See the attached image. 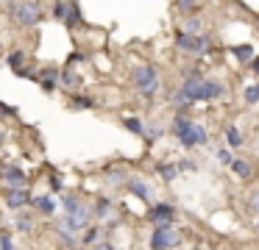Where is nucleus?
I'll return each mask as SVG.
<instances>
[{
  "label": "nucleus",
  "mask_w": 259,
  "mask_h": 250,
  "mask_svg": "<svg viewBox=\"0 0 259 250\" xmlns=\"http://www.w3.org/2000/svg\"><path fill=\"white\" fill-rule=\"evenodd\" d=\"M156 170H159V175H162L164 181H176V178H179V167H176V164H167V161H164V164H159Z\"/></svg>",
  "instance_id": "obj_17"
},
{
  "label": "nucleus",
  "mask_w": 259,
  "mask_h": 250,
  "mask_svg": "<svg viewBox=\"0 0 259 250\" xmlns=\"http://www.w3.org/2000/svg\"><path fill=\"white\" fill-rule=\"evenodd\" d=\"M231 150H226V147H218V161H223V164H231Z\"/></svg>",
  "instance_id": "obj_30"
},
{
  "label": "nucleus",
  "mask_w": 259,
  "mask_h": 250,
  "mask_svg": "<svg viewBox=\"0 0 259 250\" xmlns=\"http://www.w3.org/2000/svg\"><path fill=\"white\" fill-rule=\"evenodd\" d=\"M3 178H6L9 186H25V183H28V175H25L20 167H6V170H3Z\"/></svg>",
  "instance_id": "obj_10"
},
{
  "label": "nucleus",
  "mask_w": 259,
  "mask_h": 250,
  "mask_svg": "<svg viewBox=\"0 0 259 250\" xmlns=\"http://www.w3.org/2000/svg\"><path fill=\"white\" fill-rule=\"evenodd\" d=\"M123 125L128 128L131 133H140V136L145 133V125H142V120H137V117H125V120H123Z\"/></svg>",
  "instance_id": "obj_20"
},
{
  "label": "nucleus",
  "mask_w": 259,
  "mask_h": 250,
  "mask_svg": "<svg viewBox=\"0 0 259 250\" xmlns=\"http://www.w3.org/2000/svg\"><path fill=\"white\" fill-rule=\"evenodd\" d=\"M134 83H137V89H140L145 97H151V94H156V89H159V72H156V67L153 64H142L140 70L134 72Z\"/></svg>",
  "instance_id": "obj_4"
},
{
  "label": "nucleus",
  "mask_w": 259,
  "mask_h": 250,
  "mask_svg": "<svg viewBox=\"0 0 259 250\" xmlns=\"http://www.w3.org/2000/svg\"><path fill=\"white\" fill-rule=\"evenodd\" d=\"M62 203H64V211H73V209H78V206H81V200L75 197V194H64Z\"/></svg>",
  "instance_id": "obj_25"
},
{
  "label": "nucleus",
  "mask_w": 259,
  "mask_h": 250,
  "mask_svg": "<svg viewBox=\"0 0 259 250\" xmlns=\"http://www.w3.org/2000/svg\"><path fill=\"white\" fill-rule=\"evenodd\" d=\"M245 103H259V83L245 89Z\"/></svg>",
  "instance_id": "obj_26"
},
{
  "label": "nucleus",
  "mask_w": 259,
  "mask_h": 250,
  "mask_svg": "<svg viewBox=\"0 0 259 250\" xmlns=\"http://www.w3.org/2000/svg\"><path fill=\"white\" fill-rule=\"evenodd\" d=\"M231 170H234V175H240V178H248L251 175V164L248 161H242V159H231Z\"/></svg>",
  "instance_id": "obj_16"
},
{
  "label": "nucleus",
  "mask_w": 259,
  "mask_h": 250,
  "mask_svg": "<svg viewBox=\"0 0 259 250\" xmlns=\"http://www.w3.org/2000/svg\"><path fill=\"white\" fill-rule=\"evenodd\" d=\"M59 81H62V83H64V86H67V89H75V86H78V83H81V78H78V75H75V72H73V64H67V67H64V70H59Z\"/></svg>",
  "instance_id": "obj_12"
},
{
  "label": "nucleus",
  "mask_w": 259,
  "mask_h": 250,
  "mask_svg": "<svg viewBox=\"0 0 259 250\" xmlns=\"http://www.w3.org/2000/svg\"><path fill=\"white\" fill-rule=\"evenodd\" d=\"M176 44H179L181 50H187V53H198V56H203V53H209L212 50V36H206V33H187V31H181L179 36H176Z\"/></svg>",
  "instance_id": "obj_3"
},
{
  "label": "nucleus",
  "mask_w": 259,
  "mask_h": 250,
  "mask_svg": "<svg viewBox=\"0 0 259 250\" xmlns=\"http://www.w3.org/2000/svg\"><path fill=\"white\" fill-rule=\"evenodd\" d=\"M173 133L179 136V142L184 144V147H195V144H203L209 139L206 128L198 125V122H192V120H187V117H176Z\"/></svg>",
  "instance_id": "obj_2"
},
{
  "label": "nucleus",
  "mask_w": 259,
  "mask_h": 250,
  "mask_svg": "<svg viewBox=\"0 0 259 250\" xmlns=\"http://www.w3.org/2000/svg\"><path fill=\"white\" fill-rule=\"evenodd\" d=\"M181 92H184L192 103H198V100L220 97L226 89H223V83H220V81H209V78H201L198 72H187L184 83H181Z\"/></svg>",
  "instance_id": "obj_1"
},
{
  "label": "nucleus",
  "mask_w": 259,
  "mask_h": 250,
  "mask_svg": "<svg viewBox=\"0 0 259 250\" xmlns=\"http://www.w3.org/2000/svg\"><path fill=\"white\" fill-rule=\"evenodd\" d=\"M51 183H53V189H62V178H59L56 172H53V175H51Z\"/></svg>",
  "instance_id": "obj_37"
},
{
  "label": "nucleus",
  "mask_w": 259,
  "mask_h": 250,
  "mask_svg": "<svg viewBox=\"0 0 259 250\" xmlns=\"http://www.w3.org/2000/svg\"><path fill=\"white\" fill-rule=\"evenodd\" d=\"M145 131H148V136H151V139L162 136V125H151V128H145Z\"/></svg>",
  "instance_id": "obj_35"
},
{
  "label": "nucleus",
  "mask_w": 259,
  "mask_h": 250,
  "mask_svg": "<svg viewBox=\"0 0 259 250\" xmlns=\"http://www.w3.org/2000/svg\"><path fill=\"white\" fill-rule=\"evenodd\" d=\"M181 239H179V233L173 231L170 225H156V231H153V236H151V247H176Z\"/></svg>",
  "instance_id": "obj_7"
},
{
  "label": "nucleus",
  "mask_w": 259,
  "mask_h": 250,
  "mask_svg": "<svg viewBox=\"0 0 259 250\" xmlns=\"http://www.w3.org/2000/svg\"><path fill=\"white\" fill-rule=\"evenodd\" d=\"M17 228L20 231H31V228H34V220H31V217H17Z\"/></svg>",
  "instance_id": "obj_29"
},
{
  "label": "nucleus",
  "mask_w": 259,
  "mask_h": 250,
  "mask_svg": "<svg viewBox=\"0 0 259 250\" xmlns=\"http://www.w3.org/2000/svg\"><path fill=\"white\" fill-rule=\"evenodd\" d=\"M184 31L187 33H198V31H201V22H198V20H187L184 22Z\"/></svg>",
  "instance_id": "obj_31"
},
{
  "label": "nucleus",
  "mask_w": 259,
  "mask_h": 250,
  "mask_svg": "<svg viewBox=\"0 0 259 250\" xmlns=\"http://www.w3.org/2000/svg\"><path fill=\"white\" fill-rule=\"evenodd\" d=\"M195 6H198V0H179V9H184V11H195Z\"/></svg>",
  "instance_id": "obj_34"
},
{
  "label": "nucleus",
  "mask_w": 259,
  "mask_h": 250,
  "mask_svg": "<svg viewBox=\"0 0 259 250\" xmlns=\"http://www.w3.org/2000/svg\"><path fill=\"white\" fill-rule=\"evenodd\" d=\"M176 167H179V172H192V170H195V161L184 159V161H179V164H176Z\"/></svg>",
  "instance_id": "obj_32"
},
{
  "label": "nucleus",
  "mask_w": 259,
  "mask_h": 250,
  "mask_svg": "<svg viewBox=\"0 0 259 250\" xmlns=\"http://www.w3.org/2000/svg\"><path fill=\"white\" fill-rule=\"evenodd\" d=\"M106 181H109V183H123V181H125V172H123V170H109V172H106Z\"/></svg>",
  "instance_id": "obj_27"
},
{
  "label": "nucleus",
  "mask_w": 259,
  "mask_h": 250,
  "mask_svg": "<svg viewBox=\"0 0 259 250\" xmlns=\"http://www.w3.org/2000/svg\"><path fill=\"white\" fill-rule=\"evenodd\" d=\"M0 142H3V133H0Z\"/></svg>",
  "instance_id": "obj_40"
},
{
  "label": "nucleus",
  "mask_w": 259,
  "mask_h": 250,
  "mask_svg": "<svg viewBox=\"0 0 259 250\" xmlns=\"http://www.w3.org/2000/svg\"><path fill=\"white\" fill-rule=\"evenodd\" d=\"M251 70H253V72H256V75H259V56H256V59L251 61Z\"/></svg>",
  "instance_id": "obj_39"
},
{
  "label": "nucleus",
  "mask_w": 259,
  "mask_h": 250,
  "mask_svg": "<svg viewBox=\"0 0 259 250\" xmlns=\"http://www.w3.org/2000/svg\"><path fill=\"white\" fill-rule=\"evenodd\" d=\"M151 222L153 225H173V220H176V211H173V206L170 203H156L151 209Z\"/></svg>",
  "instance_id": "obj_8"
},
{
  "label": "nucleus",
  "mask_w": 259,
  "mask_h": 250,
  "mask_svg": "<svg viewBox=\"0 0 259 250\" xmlns=\"http://www.w3.org/2000/svg\"><path fill=\"white\" fill-rule=\"evenodd\" d=\"M12 14H17V20L23 22V25H36V22L42 20V11H39V6H36L34 0H25V3L14 6Z\"/></svg>",
  "instance_id": "obj_6"
},
{
  "label": "nucleus",
  "mask_w": 259,
  "mask_h": 250,
  "mask_svg": "<svg viewBox=\"0 0 259 250\" xmlns=\"http://www.w3.org/2000/svg\"><path fill=\"white\" fill-rule=\"evenodd\" d=\"M103 236V231H101V228H90V231H87V236L84 239H81V244H87V247H92V244H95L98 242V239H101Z\"/></svg>",
  "instance_id": "obj_22"
},
{
  "label": "nucleus",
  "mask_w": 259,
  "mask_h": 250,
  "mask_svg": "<svg viewBox=\"0 0 259 250\" xmlns=\"http://www.w3.org/2000/svg\"><path fill=\"white\" fill-rule=\"evenodd\" d=\"M0 247L3 250H9V247H14V239L9 236V233H0Z\"/></svg>",
  "instance_id": "obj_33"
},
{
  "label": "nucleus",
  "mask_w": 259,
  "mask_h": 250,
  "mask_svg": "<svg viewBox=\"0 0 259 250\" xmlns=\"http://www.w3.org/2000/svg\"><path fill=\"white\" fill-rule=\"evenodd\" d=\"M231 53H234L240 61H251L253 50H251V44H240V47H231Z\"/></svg>",
  "instance_id": "obj_23"
},
{
  "label": "nucleus",
  "mask_w": 259,
  "mask_h": 250,
  "mask_svg": "<svg viewBox=\"0 0 259 250\" xmlns=\"http://www.w3.org/2000/svg\"><path fill=\"white\" fill-rule=\"evenodd\" d=\"M92 106H95V100H92V97H73V100H70V109H73V111H84V109H92Z\"/></svg>",
  "instance_id": "obj_19"
},
{
  "label": "nucleus",
  "mask_w": 259,
  "mask_h": 250,
  "mask_svg": "<svg viewBox=\"0 0 259 250\" xmlns=\"http://www.w3.org/2000/svg\"><path fill=\"white\" fill-rule=\"evenodd\" d=\"M6 203L12 206V209H23V206L31 203V194L25 192V186H12L6 192Z\"/></svg>",
  "instance_id": "obj_9"
},
{
  "label": "nucleus",
  "mask_w": 259,
  "mask_h": 250,
  "mask_svg": "<svg viewBox=\"0 0 259 250\" xmlns=\"http://www.w3.org/2000/svg\"><path fill=\"white\" fill-rule=\"evenodd\" d=\"M128 189H131V194H137L140 200H148V197H151V186H148L145 181H140V178H131V181H128Z\"/></svg>",
  "instance_id": "obj_13"
},
{
  "label": "nucleus",
  "mask_w": 259,
  "mask_h": 250,
  "mask_svg": "<svg viewBox=\"0 0 259 250\" xmlns=\"http://www.w3.org/2000/svg\"><path fill=\"white\" fill-rule=\"evenodd\" d=\"M31 203H34L39 211H45V214H53V211H56V200L48 197V194H42V197H31Z\"/></svg>",
  "instance_id": "obj_15"
},
{
  "label": "nucleus",
  "mask_w": 259,
  "mask_h": 250,
  "mask_svg": "<svg viewBox=\"0 0 259 250\" xmlns=\"http://www.w3.org/2000/svg\"><path fill=\"white\" fill-rule=\"evenodd\" d=\"M256 228H259V220H256Z\"/></svg>",
  "instance_id": "obj_41"
},
{
  "label": "nucleus",
  "mask_w": 259,
  "mask_h": 250,
  "mask_svg": "<svg viewBox=\"0 0 259 250\" xmlns=\"http://www.w3.org/2000/svg\"><path fill=\"white\" fill-rule=\"evenodd\" d=\"M90 217H92V211L87 209L84 203H81L78 209L67 211V214H64L62 220H59V231H73V233L84 231V228L90 225Z\"/></svg>",
  "instance_id": "obj_5"
},
{
  "label": "nucleus",
  "mask_w": 259,
  "mask_h": 250,
  "mask_svg": "<svg viewBox=\"0 0 259 250\" xmlns=\"http://www.w3.org/2000/svg\"><path fill=\"white\" fill-rule=\"evenodd\" d=\"M81 61H84V53H78V50H75V53H70L67 64H81Z\"/></svg>",
  "instance_id": "obj_36"
},
{
  "label": "nucleus",
  "mask_w": 259,
  "mask_h": 250,
  "mask_svg": "<svg viewBox=\"0 0 259 250\" xmlns=\"http://www.w3.org/2000/svg\"><path fill=\"white\" fill-rule=\"evenodd\" d=\"M170 103H173V106H176V109H179V111H187V109H190V106H192V100H190V97H187V94H184V92H181V89H179V92H176L173 97H170Z\"/></svg>",
  "instance_id": "obj_18"
},
{
  "label": "nucleus",
  "mask_w": 259,
  "mask_h": 250,
  "mask_svg": "<svg viewBox=\"0 0 259 250\" xmlns=\"http://www.w3.org/2000/svg\"><path fill=\"white\" fill-rule=\"evenodd\" d=\"M39 83H42V89H45V92H53V89H56V83H59V70H56V67H48V70L42 72Z\"/></svg>",
  "instance_id": "obj_11"
},
{
  "label": "nucleus",
  "mask_w": 259,
  "mask_h": 250,
  "mask_svg": "<svg viewBox=\"0 0 259 250\" xmlns=\"http://www.w3.org/2000/svg\"><path fill=\"white\" fill-rule=\"evenodd\" d=\"M64 14H67V3L59 0V3L53 6V20H64Z\"/></svg>",
  "instance_id": "obj_28"
},
{
  "label": "nucleus",
  "mask_w": 259,
  "mask_h": 250,
  "mask_svg": "<svg viewBox=\"0 0 259 250\" xmlns=\"http://www.w3.org/2000/svg\"><path fill=\"white\" fill-rule=\"evenodd\" d=\"M251 209H253V211H259V192H256V194H251Z\"/></svg>",
  "instance_id": "obj_38"
},
{
  "label": "nucleus",
  "mask_w": 259,
  "mask_h": 250,
  "mask_svg": "<svg viewBox=\"0 0 259 250\" xmlns=\"http://www.w3.org/2000/svg\"><path fill=\"white\" fill-rule=\"evenodd\" d=\"M23 61H25V56L20 53V50H14V53L9 56V67H12L14 72H17V70H23Z\"/></svg>",
  "instance_id": "obj_24"
},
{
  "label": "nucleus",
  "mask_w": 259,
  "mask_h": 250,
  "mask_svg": "<svg viewBox=\"0 0 259 250\" xmlns=\"http://www.w3.org/2000/svg\"><path fill=\"white\" fill-rule=\"evenodd\" d=\"M64 25H67V28H78L81 25V9H78V6H67V14H64Z\"/></svg>",
  "instance_id": "obj_14"
},
{
  "label": "nucleus",
  "mask_w": 259,
  "mask_h": 250,
  "mask_svg": "<svg viewBox=\"0 0 259 250\" xmlns=\"http://www.w3.org/2000/svg\"><path fill=\"white\" fill-rule=\"evenodd\" d=\"M226 139H229V144H231V147H240V144H242V133L237 131L234 125H229V128H226Z\"/></svg>",
  "instance_id": "obj_21"
}]
</instances>
